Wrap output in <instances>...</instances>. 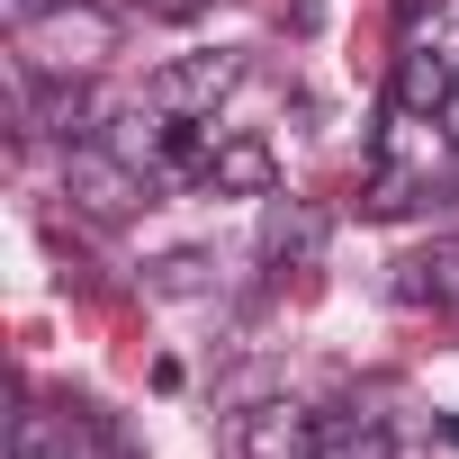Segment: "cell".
Returning a JSON list of instances; mask_svg holds the SVG:
<instances>
[{
    "label": "cell",
    "instance_id": "cell-15",
    "mask_svg": "<svg viewBox=\"0 0 459 459\" xmlns=\"http://www.w3.org/2000/svg\"><path fill=\"white\" fill-rule=\"evenodd\" d=\"M441 441H450V450H459V414H441Z\"/></svg>",
    "mask_w": 459,
    "mask_h": 459
},
{
    "label": "cell",
    "instance_id": "cell-3",
    "mask_svg": "<svg viewBox=\"0 0 459 459\" xmlns=\"http://www.w3.org/2000/svg\"><path fill=\"white\" fill-rule=\"evenodd\" d=\"M333 244V207L325 198H262V235H253V262L262 271H316Z\"/></svg>",
    "mask_w": 459,
    "mask_h": 459
},
{
    "label": "cell",
    "instance_id": "cell-13",
    "mask_svg": "<svg viewBox=\"0 0 459 459\" xmlns=\"http://www.w3.org/2000/svg\"><path fill=\"white\" fill-rule=\"evenodd\" d=\"M46 10H55V0H10V28H19V37H28V28H37V19H46Z\"/></svg>",
    "mask_w": 459,
    "mask_h": 459
},
{
    "label": "cell",
    "instance_id": "cell-9",
    "mask_svg": "<svg viewBox=\"0 0 459 459\" xmlns=\"http://www.w3.org/2000/svg\"><path fill=\"white\" fill-rule=\"evenodd\" d=\"M316 459H396L387 414H369V405H333V414H316Z\"/></svg>",
    "mask_w": 459,
    "mask_h": 459
},
{
    "label": "cell",
    "instance_id": "cell-8",
    "mask_svg": "<svg viewBox=\"0 0 459 459\" xmlns=\"http://www.w3.org/2000/svg\"><path fill=\"white\" fill-rule=\"evenodd\" d=\"M396 307H432V316H459V235L423 244L396 262Z\"/></svg>",
    "mask_w": 459,
    "mask_h": 459
},
{
    "label": "cell",
    "instance_id": "cell-10",
    "mask_svg": "<svg viewBox=\"0 0 459 459\" xmlns=\"http://www.w3.org/2000/svg\"><path fill=\"white\" fill-rule=\"evenodd\" d=\"M423 198H432V171H414V162H369V180H360V216L369 225H396Z\"/></svg>",
    "mask_w": 459,
    "mask_h": 459
},
{
    "label": "cell",
    "instance_id": "cell-7",
    "mask_svg": "<svg viewBox=\"0 0 459 459\" xmlns=\"http://www.w3.org/2000/svg\"><path fill=\"white\" fill-rule=\"evenodd\" d=\"M280 189V153L262 135H216L207 153V198H271Z\"/></svg>",
    "mask_w": 459,
    "mask_h": 459
},
{
    "label": "cell",
    "instance_id": "cell-6",
    "mask_svg": "<svg viewBox=\"0 0 459 459\" xmlns=\"http://www.w3.org/2000/svg\"><path fill=\"white\" fill-rule=\"evenodd\" d=\"M459 91V64L450 55H432L423 37H405L396 46V82H387V108H405V117H441V100Z\"/></svg>",
    "mask_w": 459,
    "mask_h": 459
},
{
    "label": "cell",
    "instance_id": "cell-14",
    "mask_svg": "<svg viewBox=\"0 0 459 459\" xmlns=\"http://www.w3.org/2000/svg\"><path fill=\"white\" fill-rule=\"evenodd\" d=\"M289 28L307 37V28H325V0H289Z\"/></svg>",
    "mask_w": 459,
    "mask_h": 459
},
{
    "label": "cell",
    "instance_id": "cell-11",
    "mask_svg": "<svg viewBox=\"0 0 459 459\" xmlns=\"http://www.w3.org/2000/svg\"><path fill=\"white\" fill-rule=\"evenodd\" d=\"M207 271H216L207 253H162V262L144 271V289H153V298H198V289H207Z\"/></svg>",
    "mask_w": 459,
    "mask_h": 459
},
{
    "label": "cell",
    "instance_id": "cell-12",
    "mask_svg": "<svg viewBox=\"0 0 459 459\" xmlns=\"http://www.w3.org/2000/svg\"><path fill=\"white\" fill-rule=\"evenodd\" d=\"M135 10H144V19H198L207 0H135Z\"/></svg>",
    "mask_w": 459,
    "mask_h": 459
},
{
    "label": "cell",
    "instance_id": "cell-4",
    "mask_svg": "<svg viewBox=\"0 0 459 459\" xmlns=\"http://www.w3.org/2000/svg\"><path fill=\"white\" fill-rule=\"evenodd\" d=\"M235 91H244V55H171V64L144 82V100H153L162 117H216Z\"/></svg>",
    "mask_w": 459,
    "mask_h": 459
},
{
    "label": "cell",
    "instance_id": "cell-5",
    "mask_svg": "<svg viewBox=\"0 0 459 459\" xmlns=\"http://www.w3.org/2000/svg\"><path fill=\"white\" fill-rule=\"evenodd\" d=\"M225 450H235V459H316V414L289 405V396H262L253 414H235Z\"/></svg>",
    "mask_w": 459,
    "mask_h": 459
},
{
    "label": "cell",
    "instance_id": "cell-16",
    "mask_svg": "<svg viewBox=\"0 0 459 459\" xmlns=\"http://www.w3.org/2000/svg\"><path fill=\"white\" fill-rule=\"evenodd\" d=\"M108 459H144V450H135V441H117V450H108Z\"/></svg>",
    "mask_w": 459,
    "mask_h": 459
},
{
    "label": "cell",
    "instance_id": "cell-2",
    "mask_svg": "<svg viewBox=\"0 0 459 459\" xmlns=\"http://www.w3.org/2000/svg\"><path fill=\"white\" fill-rule=\"evenodd\" d=\"M64 198H73V216H91V225H117V216L153 207V180H144L126 153H108L100 135H82V144H64Z\"/></svg>",
    "mask_w": 459,
    "mask_h": 459
},
{
    "label": "cell",
    "instance_id": "cell-1",
    "mask_svg": "<svg viewBox=\"0 0 459 459\" xmlns=\"http://www.w3.org/2000/svg\"><path fill=\"white\" fill-rule=\"evenodd\" d=\"M126 37H135L126 0H55V10L19 37V55H37L46 73H100V64L126 55Z\"/></svg>",
    "mask_w": 459,
    "mask_h": 459
}]
</instances>
